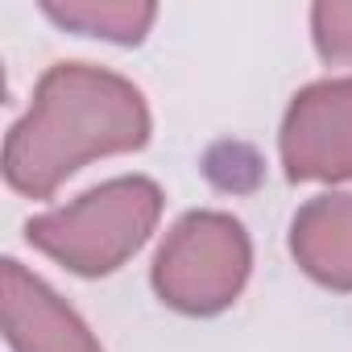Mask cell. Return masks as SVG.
Wrapping results in <instances>:
<instances>
[{
	"instance_id": "cell-2",
	"label": "cell",
	"mask_w": 352,
	"mask_h": 352,
	"mask_svg": "<svg viewBox=\"0 0 352 352\" xmlns=\"http://www.w3.org/2000/svg\"><path fill=\"white\" fill-rule=\"evenodd\" d=\"M162 216V191L149 179H112L71 208L34 216L25 224L30 245L63 261L83 278L112 274L124 257H133Z\"/></svg>"
},
{
	"instance_id": "cell-1",
	"label": "cell",
	"mask_w": 352,
	"mask_h": 352,
	"mask_svg": "<svg viewBox=\"0 0 352 352\" xmlns=\"http://www.w3.org/2000/svg\"><path fill=\"white\" fill-rule=\"evenodd\" d=\"M145 137L149 112L129 79L87 63H58L42 75L34 108L9 133L5 179L21 195L42 199L83 162L141 149Z\"/></svg>"
},
{
	"instance_id": "cell-3",
	"label": "cell",
	"mask_w": 352,
	"mask_h": 352,
	"mask_svg": "<svg viewBox=\"0 0 352 352\" xmlns=\"http://www.w3.org/2000/svg\"><path fill=\"white\" fill-rule=\"evenodd\" d=\"M249 278V236L224 212H191L174 224L153 261L157 294L187 315L224 311Z\"/></svg>"
},
{
	"instance_id": "cell-4",
	"label": "cell",
	"mask_w": 352,
	"mask_h": 352,
	"mask_svg": "<svg viewBox=\"0 0 352 352\" xmlns=\"http://www.w3.org/2000/svg\"><path fill=\"white\" fill-rule=\"evenodd\" d=\"M282 162L294 183L352 179V79H323L294 96L282 124Z\"/></svg>"
},
{
	"instance_id": "cell-6",
	"label": "cell",
	"mask_w": 352,
	"mask_h": 352,
	"mask_svg": "<svg viewBox=\"0 0 352 352\" xmlns=\"http://www.w3.org/2000/svg\"><path fill=\"white\" fill-rule=\"evenodd\" d=\"M290 249L315 282L331 290H352V195L311 199L294 216Z\"/></svg>"
},
{
	"instance_id": "cell-7",
	"label": "cell",
	"mask_w": 352,
	"mask_h": 352,
	"mask_svg": "<svg viewBox=\"0 0 352 352\" xmlns=\"http://www.w3.org/2000/svg\"><path fill=\"white\" fill-rule=\"evenodd\" d=\"M46 13L63 25L87 30V34H104L112 42H141L149 21H153V5H96V0H83V5H46Z\"/></svg>"
},
{
	"instance_id": "cell-5",
	"label": "cell",
	"mask_w": 352,
	"mask_h": 352,
	"mask_svg": "<svg viewBox=\"0 0 352 352\" xmlns=\"http://www.w3.org/2000/svg\"><path fill=\"white\" fill-rule=\"evenodd\" d=\"M0 307H5V336L17 352H100L83 319L17 261H5L0 274Z\"/></svg>"
},
{
	"instance_id": "cell-8",
	"label": "cell",
	"mask_w": 352,
	"mask_h": 352,
	"mask_svg": "<svg viewBox=\"0 0 352 352\" xmlns=\"http://www.w3.org/2000/svg\"><path fill=\"white\" fill-rule=\"evenodd\" d=\"M315 21V46L331 63H352V5L344 0H323L311 13Z\"/></svg>"
}]
</instances>
